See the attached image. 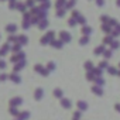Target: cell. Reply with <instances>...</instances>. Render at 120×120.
<instances>
[{"label": "cell", "mask_w": 120, "mask_h": 120, "mask_svg": "<svg viewBox=\"0 0 120 120\" xmlns=\"http://www.w3.org/2000/svg\"><path fill=\"white\" fill-rule=\"evenodd\" d=\"M92 92H93L95 95H98V96H102V95H103V89H102V86H98V85L92 88Z\"/></svg>", "instance_id": "obj_1"}, {"label": "cell", "mask_w": 120, "mask_h": 120, "mask_svg": "<svg viewBox=\"0 0 120 120\" xmlns=\"http://www.w3.org/2000/svg\"><path fill=\"white\" fill-rule=\"evenodd\" d=\"M61 105H62L65 109H69V107H71V100H68V99H62V100H61Z\"/></svg>", "instance_id": "obj_2"}, {"label": "cell", "mask_w": 120, "mask_h": 120, "mask_svg": "<svg viewBox=\"0 0 120 120\" xmlns=\"http://www.w3.org/2000/svg\"><path fill=\"white\" fill-rule=\"evenodd\" d=\"M95 82H96V85H98V86H103V85H105V79H103V78H100V76H96Z\"/></svg>", "instance_id": "obj_3"}, {"label": "cell", "mask_w": 120, "mask_h": 120, "mask_svg": "<svg viewBox=\"0 0 120 120\" xmlns=\"http://www.w3.org/2000/svg\"><path fill=\"white\" fill-rule=\"evenodd\" d=\"M61 38H62L64 41H69V40H71V35H69L68 33H64V31H62V33H61Z\"/></svg>", "instance_id": "obj_4"}, {"label": "cell", "mask_w": 120, "mask_h": 120, "mask_svg": "<svg viewBox=\"0 0 120 120\" xmlns=\"http://www.w3.org/2000/svg\"><path fill=\"white\" fill-rule=\"evenodd\" d=\"M103 52H105V47H103V45H100V47H98V48L95 49V54H96V55H100V54H103Z\"/></svg>", "instance_id": "obj_5"}, {"label": "cell", "mask_w": 120, "mask_h": 120, "mask_svg": "<svg viewBox=\"0 0 120 120\" xmlns=\"http://www.w3.org/2000/svg\"><path fill=\"white\" fill-rule=\"evenodd\" d=\"M107 71H109V74H110V75H117V74H119V71H117L114 67H109V68H107Z\"/></svg>", "instance_id": "obj_6"}, {"label": "cell", "mask_w": 120, "mask_h": 120, "mask_svg": "<svg viewBox=\"0 0 120 120\" xmlns=\"http://www.w3.org/2000/svg\"><path fill=\"white\" fill-rule=\"evenodd\" d=\"M78 107H79L81 110H86V109H88V105H86L85 102H81V100H79V102H78Z\"/></svg>", "instance_id": "obj_7"}, {"label": "cell", "mask_w": 120, "mask_h": 120, "mask_svg": "<svg viewBox=\"0 0 120 120\" xmlns=\"http://www.w3.org/2000/svg\"><path fill=\"white\" fill-rule=\"evenodd\" d=\"M92 72H93L95 76H100V75H102V69H100V68H93Z\"/></svg>", "instance_id": "obj_8"}, {"label": "cell", "mask_w": 120, "mask_h": 120, "mask_svg": "<svg viewBox=\"0 0 120 120\" xmlns=\"http://www.w3.org/2000/svg\"><path fill=\"white\" fill-rule=\"evenodd\" d=\"M86 78H88V81H95V79H96V76L93 75V72H92V71H89V72H88Z\"/></svg>", "instance_id": "obj_9"}, {"label": "cell", "mask_w": 120, "mask_h": 120, "mask_svg": "<svg viewBox=\"0 0 120 120\" xmlns=\"http://www.w3.org/2000/svg\"><path fill=\"white\" fill-rule=\"evenodd\" d=\"M85 68H86L88 71H92V69H93V64H92L90 61H88V62L85 64Z\"/></svg>", "instance_id": "obj_10"}, {"label": "cell", "mask_w": 120, "mask_h": 120, "mask_svg": "<svg viewBox=\"0 0 120 120\" xmlns=\"http://www.w3.org/2000/svg\"><path fill=\"white\" fill-rule=\"evenodd\" d=\"M99 68H100V69H105V68H109V65H107V61H102V62L99 64Z\"/></svg>", "instance_id": "obj_11"}, {"label": "cell", "mask_w": 120, "mask_h": 120, "mask_svg": "<svg viewBox=\"0 0 120 120\" xmlns=\"http://www.w3.org/2000/svg\"><path fill=\"white\" fill-rule=\"evenodd\" d=\"M120 34V24H117L116 27H114V31H113V35L116 37V35H119Z\"/></svg>", "instance_id": "obj_12"}, {"label": "cell", "mask_w": 120, "mask_h": 120, "mask_svg": "<svg viewBox=\"0 0 120 120\" xmlns=\"http://www.w3.org/2000/svg\"><path fill=\"white\" fill-rule=\"evenodd\" d=\"M110 28H112V27H110L109 24H103V26H102V30H103L105 33H109V31H110Z\"/></svg>", "instance_id": "obj_13"}, {"label": "cell", "mask_w": 120, "mask_h": 120, "mask_svg": "<svg viewBox=\"0 0 120 120\" xmlns=\"http://www.w3.org/2000/svg\"><path fill=\"white\" fill-rule=\"evenodd\" d=\"M54 95H55L56 98H61V96H62V90H61V89H55Z\"/></svg>", "instance_id": "obj_14"}, {"label": "cell", "mask_w": 120, "mask_h": 120, "mask_svg": "<svg viewBox=\"0 0 120 120\" xmlns=\"http://www.w3.org/2000/svg\"><path fill=\"white\" fill-rule=\"evenodd\" d=\"M40 98H42V90H41V89H37V92H35V99H40Z\"/></svg>", "instance_id": "obj_15"}, {"label": "cell", "mask_w": 120, "mask_h": 120, "mask_svg": "<svg viewBox=\"0 0 120 120\" xmlns=\"http://www.w3.org/2000/svg\"><path fill=\"white\" fill-rule=\"evenodd\" d=\"M103 42H105V44H112V42H113V40H112V37H110V35H107V37L105 38V41H103Z\"/></svg>", "instance_id": "obj_16"}, {"label": "cell", "mask_w": 120, "mask_h": 120, "mask_svg": "<svg viewBox=\"0 0 120 120\" xmlns=\"http://www.w3.org/2000/svg\"><path fill=\"white\" fill-rule=\"evenodd\" d=\"M88 41H89V38H88V37H86V35H85V37H83V38H81V41H79V42H81V44H82V45H85V44H86V42H88Z\"/></svg>", "instance_id": "obj_17"}, {"label": "cell", "mask_w": 120, "mask_h": 120, "mask_svg": "<svg viewBox=\"0 0 120 120\" xmlns=\"http://www.w3.org/2000/svg\"><path fill=\"white\" fill-rule=\"evenodd\" d=\"M103 55H105V58H106V59H109V58L112 56V52H110V51H105V52H103Z\"/></svg>", "instance_id": "obj_18"}, {"label": "cell", "mask_w": 120, "mask_h": 120, "mask_svg": "<svg viewBox=\"0 0 120 120\" xmlns=\"http://www.w3.org/2000/svg\"><path fill=\"white\" fill-rule=\"evenodd\" d=\"M17 103H19V105L21 103V99H20V98H16V99H13V102H11V105H17Z\"/></svg>", "instance_id": "obj_19"}, {"label": "cell", "mask_w": 120, "mask_h": 120, "mask_svg": "<svg viewBox=\"0 0 120 120\" xmlns=\"http://www.w3.org/2000/svg\"><path fill=\"white\" fill-rule=\"evenodd\" d=\"M116 48H119V42L117 41H113L112 42V49H116Z\"/></svg>", "instance_id": "obj_20"}, {"label": "cell", "mask_w": 120, "mask_h": 120, "mask_svg": "<svg viewBox=\"0 0 120 120\" xmlns=\"http://www.w3.org/2000/svg\"><path fill=\"white\" fill-rule=\"evenodd\" d=\"M79 119H81V112H76L74 114V120H79Z\"/></svg>", "instance_id": "obj_21"}, {"label": "cell", "mask_w": 120, "mask_h": 120, "mask_svg": "<svg viewBox=\"0 0 120 120\" xmlns=\"http://www.w3.org/2000/svg\"><path fill=\"white\" fill-rule=\"evenodd\" d=\"M82 31H83V34H89V33H90L92 30H90L89 27H83V30H82Z\"/></svg>", "instance_id": "obj_22"}, {"label": "cell", "mask_w": 120, "mask_h": 120, "mask_svg": "<svg viewBox=\"0 0 120 120\" xmlns=\"http://www.w3.org/2000/svg\"><path fill=\"white\" fill-rule=\"evenodd\" d=\"M64 3H65V0H58V2H56V7H61Z\"/></svg>", "instance_id": "obj_23"}, {"label": "cell", "mask_w": 120, "mask_h": 120, "mask_svg": "<svg viewBox=\"0 0 120 120\" xmlns=\"http://www.w3.org/2000/svg\"><path fill=\"white\" fill-rule=\"evenodd\" d=\"M74 3H75V2H74V0H72V2H69V3L67 4V7H72V6H74Z\"/></svg>", "instance_id": "obj_24"}, {"label": "cell", "mask_w": 120, "mask_h": 120, "mask_svg": "<svg viewBox=\"0 0 120 120\" xmlns=\"http://www.w3.org/2000/svg\"><path fill=\"white\" fill-rule=\"evenodd\" d=\"M102 21H109V19L106 16H102Z\"/></svg>", "instance_id": "obj_25"}, {"label": "cell", "mask_w": 120, "mask_h": 120, "mask_svg": "<svg viewBox=\"0 0 120 120\" xmlns=\"http://www.w3.org/2000/svg\"><path fill=\"white\" fill-rule=\"evenodd\" d=\"M114 107H116V110H117V112H119V113H120V105H116V106H114Z\"/></svg>", "instance_id": "obj_26"}, {"label": "cell", "mask_w": 120, "mask_h": 120, "mask_svg": "<svg viewBox=\"0 0 120 120\" xmlns=\"http://www.w3.org/2000/svg\"><path fill=\"white\" fill-rule=\"evenodd\" d=\"M98 4H99V6H102V4H103V0H98Z\"/></svg>", "instance_id": "obj_27"}, {"label": "cell", "mask_w": 120, "mask_h": 120, "mask_svg": "<svg viewBox=\"0 0 120 120\" xmlns=\"http://www.w3.org/2000/svg\"><path fill=\"white\" fill-rule=\"evenodd\" d=\"M117 6H120V0H117Z\"/></svg>", "instance_id": "obj_28"}, {"label": "cell", "mask_w": 120, "mask_h": 120, "mask_svg": "<svg viewBox=\"0 0 120 120\" xmlns=\"http://www.w3.org/2000/svg\"><path fill=\"white\" fill-rule=\"evenodd\" d=\"M117 75H119V76H120V71H119V74H117Z\"/></svg>", "instance_id": "obj_29"}, {"label": "cell", "mask_w": 120, "mask_h": 120, "mask_svg": "<svg viewBox=\"0 0 120 120\" xmlns=\"http://www.w3.org/2000/svg\"><path fill=\"white\" fill-rule=\"evenodd\" d=\"M119 67H120V65H119Z\"/></svg>", "instance_id": "obj_30"}]
</instances>
